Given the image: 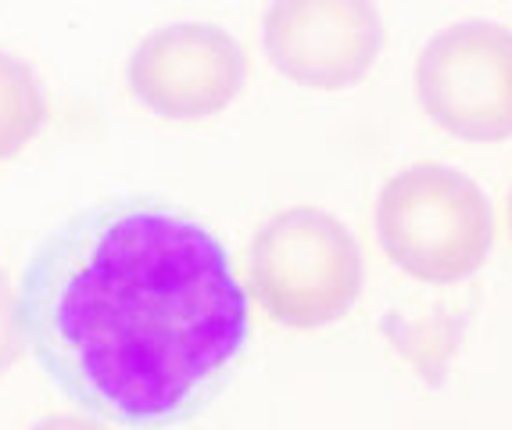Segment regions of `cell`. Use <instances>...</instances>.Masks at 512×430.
Wrapping results in <instances>:
<instances>
[{"label": "cell", "instance_id": "9c48e42d", "mask_svg": "<svg viewBox=\"0 0 512 430\" xmlns=\"http://www.w3.org/2000/svg\"><path fill=\"white\" fill-rule=\"evenodd\" d=\"M505 226H509V237H512V190H509V201H505Z\"/></svg>", "mask_w": 512, "mask_h": 430}, {"label": "cell", "instance_id": "8992f818", "mask_svg": "<svg viewBox=\"0 0 512 430\" xmlns=\"http://www.w3.org/2000/svg\"><path fill=\"white\" fill-rule=\"evenodd\" d=\"M262 47L294 86L337 94L373 72L384 22L373 0H273L262 18Z\"/></svg>", "mask_w": 512, "mask_h": 430}, {"label": "cell", "instance_id": "277c9868", "mask_svg": "<svg viewBox=\"0 0 512 430\" xmlns=\"http://www.w3.org/2000/svg\"><path fill=\"white\" fill-rule=\"evenodd\" d=\"M412 83L423 115L448 137H512V29L484 18L441 29L419 51Z\"/></svg>", "mask_w": 512, "mask_h": 430}, {"label": "cell", "instance_id": "5b68a950", "mask_svg": "<svg viewBox=\"0 0 512 430\" xmlns=\"http://www.w3.org/2000/svg\"><path fill=\"white\" fill-rule=\"evenodd\" d=\"M133 101L158 119L201 122L222 115L248 86V54L215 22H172L154 29L126 61Z\"/></svg>", "mask_w": 512, "mask_h": 430}, {"label": "cell", "instance_id": "7a4b0ae2", "mask_svg": "<svg viewBox=\"0 0 512 430\" xmlns=\"http://www.w3.org/2000/svg\"><path fill=\"white\" fill-rule=\"evenodd\" d=\"M248 298L287 330H323L362 291V251L337 215L294 205L269 215L244 255Z\"/></svg>", "mask_w": 512, "mask_h": 430}, {"label": "cell", "instance_id": "52a82bcc", "mask_svg": "<svg viewBox=\"0 0 512 430\" xmlns=\"http://www.w3.org/2000/svg\"><path fill=\"white\" fill-rule=\"evenodd\" d=\"M47 94L33 65L0 51V162H11L40 137Z\"/></svg>", "mask_w": 512, "mask_h": 430}, {"label": "cell", "instance_id": "ba28073f", "mask_svg": "<svg viewBox=\"0 0 512 430\" xmlns=\"http://www.w3.org/2000/svg\"><path fill=\"white\" fill-rule=\"evenodd\" d=\"M22 352H26V330L18 316V291L0 266V377L15 370Z\"/></svg>", "mask_w": 512, "mask_h": 430}, {"label": "cell", "instance_id": "6da1fadb", "mask_svg": "<svg viewBox=\"0 0 512 430\" xmlns=\"http://www.w3.org/2000/svg\"><path fill=\"white\" fill-rule=\"evenodd\" d=\"M18 316L43 373L111 427H169L215 391L251 334L230 251L194 215L122 198L40 244Z\"/></svg>", "mask_w": 512, "mask_h": 430}, {"label": "cell", "instance_id": "3957f363", "mask_svg": "<svg viewBox=\"0 0 512 430\" xmlns=\"http://www.w3.org/2000/svg\"><path fill=\"white\" fill-rule=\"evenodd\" d=\"M376 241L394 269L419 284L470 280L491 255V201L466 172L419 162L394 172L376 198Z\"/></svg>", "mask_w": 512, "mask_h": 430}]
</instances>
